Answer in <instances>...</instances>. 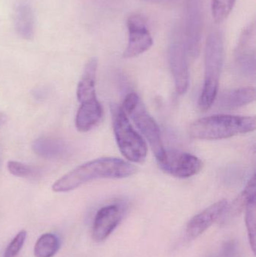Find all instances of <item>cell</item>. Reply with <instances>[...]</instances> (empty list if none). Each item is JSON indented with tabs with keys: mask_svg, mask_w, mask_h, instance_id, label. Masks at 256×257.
I'll return each instance as SVG.
<instances>
[{
	"mask_svg": "<svg viewBox=\"0 0 256 257\" xmlns=\"http://www.w3.org/2000/svg\"><path fill=\"white\" fill-rule=\"evenodd\" d=\"M136 172V166L129 162L114 157H103L78 166L57 180L52 189L57 193H65L93 180L128 178Z\"/></svg>",
	"mask_w": 256,
	"mask_h": 257,
	"instance_id": "6da1fadb",
	"label": "cell"
},
{
	"mask_svg": "<svg viewBox=\"0 0 256 257\" xmlns=\"http://www.w3.org/2000/svg\"><path fill=\"white\" fill-rule=\"evenodd\" d=\"M255 117L216 114L198 119L189 127L190 136L199 140H221L255 131Z\"/></svg>",
	"mask_w": 256,
	"mask_h": 257,
	"instance_id": "7a4b0ae2",
	"label": "cell"
},
{
	"mask_svg": "<svg viewBox=\"0 0 256 257\" xmlns=\"http://www.w3.org/2000/svg\"><path fill=\"white\" fill-rule=\"evenodd\" d=\"M224 63V43L218 32L209 35L204 51V83L198 107L205 111L213 105L219 91V79Z\"/></svg>",
	"mask_w": 256,
	"mask_h": 257,
	"instance_id": "3957f363",
	"label": "cell"
},
{
	"mask_svg": "<svg viewBox=\"0 0 256 257\" xmlns=\"http://www.w3.org/2000/svg\"><path fill=\"white\" fill-rule=\"evenodd\" d=\"M113 128L120 152L128 161L142 163L147 155V145L144 138L133 128L121 106H111Z\"/></svg>",
	"mask_w": 256,
	"mask_h": 257,
	"instance_id": "277c9868",
	"label": "cell"
},
{
	"mask_svg": "<svg viewBox=\"0 0 256 257\" xmlns=\"http://www.w3.org/2000/svg\"><path fill=\"white\" fill-rule=\"evenodd\" d=\"M121 108L147 139L156 160H162L166 150L162 143L160 128L147 111L138 95L135 93H129L126 95Z\"/></svg>",
	"mask_w": 256,
	"mask_h": 257,
	"instance_id": "5b68a950",
	"label": "cell"
},
{
	"mask_svg": "<svg viewBox=\"0 0 256 257\" xmlns=\"http://www.w3.org/2000/svg\"><path fill=\"white\" fill-rule=\"evenodd\" d=\"M161 169L178 178H189L202 169L201 160L195 156L177 151H165L162 160L157 161Z\"/></svg>",
	"mask_w": 256,
	"mask_h": 257,
	"instance_id": "8992f818",
	"label": "cell"
},
{
	"mask_svg": "<svg viewBox=\"0 0 256 257\" xmlns=\"http://www.w3.org/2000/svg\"><path fill=\"white\" fill-rule=\"evenodd\" d=\"M128 44L123 54L125 59L134 58L148 51L153 40L145 19L140 15H132L126 22Z\"/></svg>",
	"mask_w": 256,
	"mask_h": 257,
	"instance_id": "52a82bcc",
	"label": "cell"
},
{
	"mask_svg": "<svg viewBox=\"0 0 256 257\" xmlns=\"http://www.w3.org/2000/svg\"><path fill=\"white\" fill-rule=\"evenodd\" d=\"M168 63L174 78L175 90L178 94H184L189 88V72L188 54L183 39H174L168 51Z\"/></svg>",
	"mask_w": 256,
	"mask_h": 257,
	"instance_id": "ba28073f",
	"label": "cell"
},
{
	"mask_svg": "<svg viewBox=\"0 0 256 257\" xmlns=\"http://www.w3.org/2000/svg\"><path fill=\"white\" fill-rule=\"evenodd\" d=\"M123 217L120 205H110L101 208L95 217L93 226V238L97 242L106 239L118 226Z\"/></svg>",
	"mask_w": 256,
	"mask_h": 257,
	"instance_id": "9c48e42d",
	"label": "cell"
},
{
	"mask_svg": "<svg viewBox=\"0 0 256 257\" xmlns=\"http://www.w3.org/2000/svg\"><path fill=\"white\" fill-rule=\"evenodd\" d=\"M227 207L226 199H221L192 217L186 226L187 236L189 238H195L204 233L223 215Z\"/></svg>",
	"mask_w": 256,
	"mask_h": 257,
	"instance_id": "30bf717a",
	"label": "cell"
},
{
	"mask_svg": "<svg viewBox=\"0 0 256 257\" xmlns=\"http://www.w3.org/2000/svg\"><path fill=\"white\" fill-rule=\"evenodd\" d=\"M236 60L243 72L255 75V24L243 30L235 51Z\"/></svg>",
	"mask_w": 256,
	"mask_h": 257,
	"instance_id": "8fae6325",
	"label": "cell"
},
{
	"mask_svg": "<svg viewBox=\"0 0 256 257\" xmlns=\"http://www.w3.org/2000/svg\"><path fill=\"white\" fill-rule=\"evenodd\" d=\"M34 152L46 160H60L67 158L70 154V147L60 139L42 136L33 144Z\"/></svg>",
	"mask_w": 256,
	"mask_h": 257,
	"instance_id": "7c38bea8",
	"label": "cell"
},
{
	"mask_svg": "<svg viewBox=\"0 0 256 257\" xmlns=\"http://www.w3.org/2000/svg\"><path fill=\"white\" fill-rule=\"evenodd\" d=\"M103 115L102 105L97 99L81 103L75 118L78 131L86 133L96 126Z\"/></svg>",
	"mask_w": 256,
	"mask_h": 257,
	"instance_id": "4fadbf2b",
	"label": "cell"
},
{
	"mask_svg": "<svg viewBox=\"0 0 256 257\" xmlns=\"http://www.w3.org/2000/svg\"><path fill=\"white\" fill-rule=\"evenodd\" d=\"M97 68L98 60L96 57L90 59L84 67L77 89V96L81 103L97 99L96 93Z\"/></svg>",
	"mask_w": 256,
	"mask_h": 257,
	"instance_id": "5bb4252c",
	"label": "cell"
},
{
	"mask_svg": "<svg viewBox=\"0 0 256 257\" xmlns=\"http://www.w3.org/2000/svg\"><path fill=\"white\" fill-rule=\"evenodd\" d=\"M256 92L254 87H246L233 89L224 92L218 99L220 108L231 109L240 108L255 100Z\"/></svg>",
	"mask_w": 256,
	"mask_h": 257,
	"instance_id": "9a60e30c",
	"label": "cell"
},
{
	"mask_svg": "<svg viewBox=\"0 0 256 257\" xmlns=\"http://www.w3.org/2000/svg\"><path fill=\"white\" fill-rule=\"evenodd\" d=\"M14 26L17 34L26 40H32L35 36V15L27 4H21L14 14Z\"/></svg>",
	"mask_w": 256,
	"mask_h": 257,
	"instance_id": "2e32d148",
	"label": "cell"
},
{
	"mask_svg": "<svg viewBox=\"0 0 256 257\" xmlns=\"http://www.w3.org/2000/svg\"><path fill=\"white\" fill-rule=\"evenodd\" d=\"M256 197V180L255 175H253L248 182L243 191L237 196V199L233 202L228 210L229 217H235L240 214L243 208H246L248 202ZM228 208V207H227Z\"/></svg>",
	"mask_w": 256,
	"mask_h": 257,
	"instance_id": "e0dca14e",
	"label": "cell"
},
{
	"mask_svg": "<svg viewBox=\"0 0 256 257\" xmlns=\"http://www.w3.org/2000/svg\"><path fill=\"white\" fill-rule=\"evenodd\" d=\"M60 248V241L56 235L51 233L42 235L38 239L34 247L36 257H53Z\"/></svg>",
	"mask_w": 256,
	"mask_h": 257,
	"instance_id": "ac0fdd59",
	"label": "cell"
},
{
	"mask_svg": "<svg viewBox=\"0 0 256 257\" xmlns=\"http://www.w3.org/2000/svg\"><path fill=\"white\" fill-rule=\"evenodd\" d=\"M236 0H211L212 16L215 22H223L232 12Z\"/></svg>",
	"mask_w": 256,
	"mask_h": 257,
	"instance_id": "d6986e66",
	"label": "cell"
},
{
	"mask_svg": "<svg viewBox=\"0 0 256 257\" xmlns=\"http://www.w3.org/2000/svg\"><path fill=\"white\" fill-rule=\"evenodd\" d=\"M8 169L12 175L20 178H37L42 172V170L36 166L17 161H9L8 163Z\"/></svg>",
	"mask_w": 256,
	"mask_h": 257,
	"instance_id": "ffe728a7",
	"label": "cell"
},
{
	"mask_svg": "<svg viewBox=\"0 0 256 257\" xmlns=\"http://www.w3.org/2000/svg\"><path fill=\"white\" fill-rule=\"evenodd\" d=\"M246 226L249 236V244L252 251L255 253V220H256V197L251 199L246 208Z\"/></svg>",
	"mask_w": 256,
	"mask_h": 257,
	"instance_id": "44dd1931",
	"label": "cell"
},
{
	"mask_svg": "<svg viewBox=\"0 0 256 257\" xmlns=\"http://www.w3.org/2000/svg\"><path fill=\"white\" fill-rule=\"evenodd\" d=\"M27 238V232L25 230L21 231L17 234L10 244L8 246L5 251L4 257H15L18 256L25 243Z\"/></svg>",
	"mask_w": 256,
	"mask_h": 257,
	"instance_id": "7402d4cb",
	"label": "cell"
},
{
	"mask_svg": "<svg viewBox=\"0 0 256 257\" xmlns=\"http://www.w3.org/2000/svg\"><path fill=\"white\" fill-rule=\"evenodd\" d=\"M6 117L3 113L0 112V126L6 122Z\"/></svg>",
	"mask_w": 256,
	"mask_h": 257,
	"instance_id": "603a6c76",
	"label": "cell"
},
{
	"mask_svg": "<svg viewBox=\"0 0 256 257\" xmlns=\"http://www.w3.org/2000/svg\"><path fill=\"white\" fill-rule=\"evenodd\" d=\"M1 160H2L1 151H0V164H1Z\"/></svg>",
	"mask_w": 256,
	"mask_h": 257,
	"instance_id": "cb8c5ba5",
	"label": "cell"
}]
</instances>
